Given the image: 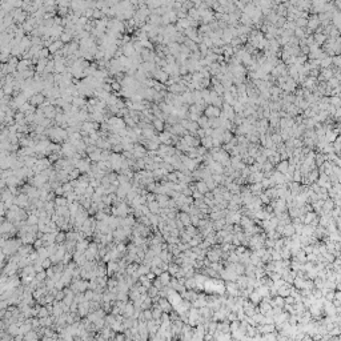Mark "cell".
I'll use <instances>...</instances> for the list:
<instances>
[{
	"instance_id": "cell-49",
	"label": "cell",
	"mask_w": 341,
	"mask_h": 341,
	"mask_svg": "<svg viewBox=\"0 0 341 341\" xmlns=\"http://www.w3.org/2000/svg\"><path fill=\"white\" fill-rule=\"evenodd\" d=\"M55 193H56V196H64V189H63V185L59 187V188H56Z\"/></svg>"
},
{
	"instance_id": "cell-6",
	"label": "cell",
	"mask_w": 341,
	"mask_h": 341,
	"mask_svg": "<svg viewBox=\"0 0 341 341\" xmlns=\"http://www.w3.org/2000/svg\"><path fill=\"white\" fill-rule=\"evenodd\" d=\"M176 219H179V220H181V223L185 225H189L191 224V213H188V212H183V211H179L177 212V216H176Z\"/></svg>"
},
{
	"instance_id": "cell-26",
	"label": "cell",
	"mask_w": 341,
	"mask_h": 341,
	"mask_svg": "<svg viewBox=\"0 0 341 341\" xmlns=\"http://www.w3.org/2000/svg\"><path fill=\"white\" fill-rule=\"evenodd\" d=\"M155 77H156L160 83H164V81H167L168 79H169V75H168L165 71H159V72H156V76H155Z\"/></svg>"
},
{
	"instance_id": "cell-40",
	"label": "cell",
	"mask_w": 341,
	"mask_h": 341,
	"mask_svg": "<svg viewBox=\"0 0 341 341\" xmlns=\"http://www.w3.org/2000/svg\"><path fill=\"white\" fill-rule=\"evenodd\" d=\"M200 216L199 214H191V224H193L195 227H197L199 223H200Z\"/></svg>"
},
{
	"instance_id": "cell-22",
	"label": "cell",
	"mask_w": 341,
	"mask_h": 341,
	"mask_svg": "<svg viewBox=\"0 0 341 341\" xmlns=\"http://www.w3.org/2000/svg\"><path fill=\"white\" fill-rule=\"evenodd\" d=\"M29 60H27V59H24V60H22V61H19V64H18V68L16 70L19 71V72H24V71H27V70H29Z\"/></svg>"
},
{
	"instance_id": "cell-39",
	"label": "cell",
	"mask_w": 341,
	"mask_h": 341,
	"mask_svg": "<svg viewBox=\"0 0 341 341\" xmlns=\"http://www.w3.org/2000/svg\"><path fill=\"white\" fill-rule=\"evenodd\" d=\"M84 296H85V298L88 301H91V300H93V296H95V291L93 289H87L85 292H84Z\"/></svg>"
},
{
	"instance_id": "cell-12",
	"label": "cell",
	"mask_w": 341,
	"mask_h": 341,
	"mask_svg": "<svg viewBox=\"0 0 341 341\" xmlns=\"http://www.w3.org/2000/svg\"><path fill=\"white\" fill-rule=\"evenodd\" d=\"M314 219H316V213L314 212H307L304 216H301V220L304 224H312L314 221Z\"/></svg>"
},
{
	"instance_id": "cell-46",
	"label": "cell",
	"mask_w": 341,
	"mask_h": 341,
	"mask_svg": "<svg viewBox=\"0 0 341 341\" xmlns=\"http://www.w3.org/2000/svg\"><path fill=\"white\" fill-rule=\"evenodd\" d=\"M45 272H47V276H48V279H52V277L55 276V269H54V266H49V268H47Z\"/></svg>"
},
{
	"instance_id": "cell-50",
	"label": "cell",
	"mask_w": 341,
	"mask_h": 341,
	"mask_svg": "<svg viewBox=\"0 0 341 341\" xmlns=\"http://www.w3.org/2000/svg\"><path fill=\"white\" fill-rule=\"evenodd\" d=\"M147 277H148V279H149V280H152V281H153V280L156 279V277H157V276H156V275L153 273V272H152V271H151V272H148V273H147Z\"/></svg>"
},
{
	"instance_id": "cell-14",
	"label": "cell",
	"mask_w": 341,
	"mask_h": 341,
	"mask_svg": "<svg viewBox=\"0 0 341 341\" xmlns=\"http://www.w3.org/2000/svg\"><path fill=\"white\" fill-rule=\"evenodd\" d=\"M139 263H136V261H133V263H129L127 265V269H125V275H129V276H132L136 271L139 269Z\"/></svg>"
},
{
	"instance_id": "cell-9",
	"label": "cell",
	"mask_w": 341,
	"mask_h": 341,
	"mask_svg": "<svg viewBox=\"0 0 341 341\" xmlns=\"http://www.w3.org/2000/svg\"><path fill=\"white\" fill-rule=\"evenodd\" d=\"M38 340H40V336L38 334V332H36L35 329L29 330V332L24 334V341H38Z\"/></svg>"
},
{
	"instance_id": "cell-45",
	"label": "cell",
	"mask_w": 341,
	"mask_h": 341,
	"mask_svg": "<svg viewBox=\"0 0 341 341\" xmlns=\"http://www.w3.org/2000/svg\"><path fill=\"white\" fill-rule=\"evenodd\" d=\"M145 197H147V203H151V201L156 200V193H153V192H148V195H147Z\"/></svg>"
},
{
	"instance_id": "cell-25",
	"label": "cell",
	"mask_w": 341,
	"mask_h": 341,
	"mask_svg": "<svg viewBox=\"0 0 341 341\" xmlns=\"http://www.w3.org/2000/svg\"><path fill=\"white\" fill-rule=\"evenodd\" d=\"M79 208H80V203H79L77 200H75V201H72V203L68 204V209L71 211V214H76L77 211H79Z\"/></svg>"
},
{
	"instance_id": "cell-52",
	"label": "cell",
	"mask_w": 341,
	"mask_h": 341,
	"mask_svg": "<svg viewBox=\"0 0 341 341\" xmlns=\"http://www.w3.org/2000/svg\"><path fill=\"white\" fill-rule=\"evenodd\" d=\"M336 298H337L338 301H341V292H338V293H336V296H334Z\"/></svg>"
},
{
	"instance_id": "cell-33",
	"label": "cell",
	"mask_w": 341,
	"mask_h": 341,
	"mask_svg": "<svg viewBox=\"0 0 341 341\" xmlns=\"http://www.w3.org/2000/svg\"><path fill=\"white\" fill-rule=\"evenodd\" d=\"M80 175H81V172L79 171L77 168H73V169L70 172V181L73 180V179H79V177H80Z\"/></svg>"
},
{
	"instance_id": "cell-48",
	"label": "cell",
	"mask_w": 341,
	"mask_h": 341,
	"mask_svg": "<svg viewBox=\"0 0 341 341\" xmlns=\"http://www.w3.org/2000/svg\"><path fill=\"white\" fill-rule=\"evenodd\" d=\"M77 309H79V302H76L75 300H73V302L70 305V311L71 312H77Z\"/></svg>"
},
{
	"instance_id": "cell-16",
	"label": "cell",
	"mask_w": 341,
	"mask_h": 341,
	"mask_svg": "<svg viewBox=\"0 0 341 341\" xmlns=\"http://www.w3.org/2000/svg\"><path fill=\"white\" fill-rule=\"evenodd\" d=\"M180 269H181V265L176 264L175 261H172V263H169V268H168V272H169V273H171L172 276H176V275L180 272Z\"/></svg>"
},
{
	"instance_id": "cell-7",
	"label": "cell",
	"mask_w": 341,
	"mask_h": 341,
	"mask_svg": "<svg viewBox=\"0 0 341 341\" xmlns=\"http://www.w3.org/2000/svg\"><path fill=\"white\" fill-rule=\"evenodd\" d=\"M45 100V95L44 93H36V95H34L32 97H31V104L32 106H41V104L44 103Z\"/></svg>"
},
{
	"instance_id": "cell-11",
	"label": "cell",
	"mask_w": 341,
	"mask_h": 341,
	"mask_svg": "<svg viewBox=\"0 0 341 341\" xmlns=\"http://www.w3.org/2000/svg\"><path fill=\"white\" fill-rule=\"evenodd\" d=\"M38 239V236H36V233H25L23 237H22V241H23V244H34L35 243V240Z\"/></svg>"
},
{
	"instance_id": "cell-43",
	"label": "cell",
	"mask_w": 341,
	"mask_h": 341,
	"mask_svg": "<svg viewBox=\"0 0 341 341\" xmlns=\"http://www.w3.org/2000/svg\"><path fill=\"white\" fill-rule=\"evenodd\" d=\"M161 263H163V260H161V257H160V256H159V255H156V256H155V257H153V259H152V263H151V266H152V265H157V266H159V265H160Z\"/></svg>"
},
{
	"instance_id": "cell-1",
	"label": "cell",
	"mask_w": 341,
	"mask_h": 341,
	"mask_svg": "<svg viewBox=\"0 0 341 341\" xmlns=\"http://www.w3.org/2000/svg\"><path fill=\"white\" fill-rule=\"evenodd\" d=\"M15 204H18L19 207H22V208H27L29 205V203H31V199L29 196L27 195V193H20V195H18L16 197H15Z\"/></svg>"
},
{
	"instance_id": "cell-17",
	"label": "cell",
	"mask_w": 341,
	"mask_h": 341,
	"mask_svg": "<svg viewBox=\"0 0 341 341\" xmlns=\"http://www.w3.org/2000/svg\"><path fill=\"white\" fill-rule=\"evenodd\" d=\"M261 298H263V296H261L257 291H253V292H252L251 295H249V300L253 302L255 305H257V304L261 302Z\"/></svg>"
},
{
	"instance_id": "cell-37",
	"label": "cell",
	"mask_w": 341,
	"mask_h": 341,
	"mask_svg": "<svg viewBox=\"0 0 341 341\" xmlns=\"http://www.w3.org/2000/svg\"><path fill=\"white\" fill-rule=\"evenodd\" d=\"M259 197H260V200H261V203H263V204H266V205H268V204L271 203V197L266 195L265 192L264 193H260Z\"/></svg>"
},
{
	"instance_id": "cell-15",
	"label": "cell",
	"mask_w": 341,
	"mask_h": 341,
	"mask_svg": "<svg viewBox=\"0 0 341 341\" xmlns=\"http://www.w3.org/2000/svg\"><path fill=\"white\" fill-rule=\"evenodd\" d=\"M196 189H197L199 192H201L203 195H204V193H207V192L209 191V188H208L207 183L204 181V180H197V181H196Z\"/></svg>"
},
{
	"instance_id": "cell-8",
	"label": "cell",
	"mask_w": 341,
	"mask_h": 341,
	"mask_svg": "<svg viewBox=\"0 0 341 341\" xmlns=\"http://www.w3.org/2000/svg\"><path fill=\"white\" fill-rule=\"evenodd\" d=\"M101 152H103V149L101 148H97L93 151V152H91L90 155H88V157H90V159L92 160V163H97V161H100L101 160Z\"/></svg>"
},
{
	"instance_id": "cell-4",
	"label": "cell",
	"mask_w": 341,
	"mask_h": 341,
	"mask_svg": "<svg viewBox=\"0 0 341 341\" xmlns=\"http://www.w3.org/2000/svg\"><path fill=\"white\" fill-rule=\"evenodd\" d=\"M34 249H35V248H34V244H23V245L19 246L18 253L22 256V257H24V256H28Z\"/></svg>"
},
{
	"instance_id": "cell-2",
	"label": "cell",
	"mask_w": 341,
	"mask_h": 341,
	"mask_svg": "<svg viewBox=\"0 0 341 341\" xmlns=\"http://www.w3.org/2000/svg\"><path fill=\"white\" fill-rule=\"evenodd\" d=\"M112 233H113V237H115V241H116V243H120V241H125V243H127L128 241V236H127V233H125V230H124L123 227L116 228Z\"/></svg>"
},
{
	"instance_id": "cell-24",
	"label": "cell",
	"mask_w": 341,
	"mask_h": 341,
	"mask_svg": "<svg viewBox=\"0 0 341 341\" xmlns=\"http://www.w3.org/2000/svg\"><path fill=\"white\" fill-rule=\"evenodd\" d=\"M152 307H153V300H152L151 296H147L144 301L141 302V309H151Z\"/></svg>"
},
{
	"instance_id": "cell-36",
	"label": "cell",
	"mask_w": 341,
	"mask_h": 341,
	"mask_svg": "<svg viewBox=\"0 0 341 341\" xmlns=\"http://www.w3.org/2000/svg\"><path fill=\"white\" fill-rule=\"evenodd\" d=\"M93 193H95V188L90 185V187L85 188V191H84V196L88 197V199H91V197L93 196Z\"/></svg>"
},
{
	"instance_id": "cell-29",
	"label": "cell",
	"mask_w": 341,
	"mask_h": 341,
	"mask_svg": "<svg viewBox=\"0 0 341 341\" xmlns=\"http://www.w3.org/2000/svg\"><path fill=\"white\" fill-rule=\"evenodd\" d=\"M39 221H40V219H39L38 214L29 213V216H28V219H27V224L34 225V224H39Z\"/></svg>"
},
{
	"instance_id": "cell-18",
	"label": "cell",
	"mask_w": 341,
	"mask_h": 341,
	"mask_svg": "<svg viewBox=\"0 0 341 341\" xmlns=\"http://www.w3.org/2000/svg\"><path fill=\"white\" fill-rule=\"evenodd\" d=\"M159 139L161 141V144H167V145H171V132H161V135L159 136Z\"/></svg>"
},
{
	"instance_id": "cell-23",
	"label": "cell",
	"mask_w": 341,
	"mask_h": 341,
	"mask_svg": "<svg viewBox=\"0 0 341 341\" xmlns=\"http://www.w3.org/2000/svg\"><path fill=\"white\" fill-rule=\"evenodd\" d=\"M148 208H149V211L152 212V213H159L160 212V204H159V201L157 200H153V201H151V203H148Z\"/></svg>"
},
{
	"instance_id": "cell-10",
	"label": "cell",
	"mask_w": 341,
	"mask_h": 341,
	"mask_svg": "<svg viewBox=\"0 0 341 341\" xmlns=\"http://www.w3.org/2000/svg\"><path fill=\"white\" fill-rule=\"evenodd\" d=\"M296 233V228H295V225L293 224H285V227H284V232H282V235L285 236V237H292L293 235Z\"/></svg>"
},
{
	"instance_id": "cell-20",
	"label": "cell",
	"mask_w": 341,
	"mask_h": 341,
	"mask_svg": "<svg viewBox=\"0 0 341 341\" xmlns=\"http://www.w3.org/2000/svg\"><path fill=\"white\" fill-rule=\"evenodd\" d=\"M55 203H56V207H68V204H70L65 196H56Z\"/></svg>"
},
{
	"instance_id": "cell-28",
	"label": "cell",
	"mask_w": 341,
	"mask_h": 341,
	"mask_svg": "<svg viewBox=\"0 0 341 341\" xmlns=\"http://www.w3.org/2000/svg\"><path fill=\"white\" fill-rule=\"evenodd\" d=\"M108 217H109V213L104 212V211H97L96 214H95V219L97 220V221H104V220H107Z\"/></svg>"
},
{
	"instance_id": "cell-3",
	"label": "cell",
	"mask_w": 341,
	"mask_h": 341,
	"mask_svg": "<svg viewBox=\"0 0 341 341\" xmlns=\"http://www.w3.org/2000/svg\"><path fill=\"white\" fill-rule=\"evenodd\" d=\"M132 152H133L136 159H143V157L148 156V149H147V147L139 145V144H135V148H133Z\"/></svg>"
},
{
	"instance_id": "cell-38",
	"label": "cell",
	"mask_w": 341,
	"mask_h": 341,
	"mask_svg": "<svg viewBox=\"0 0 341 341\" xmlns=\"http://www.w3.org/2000/svg\"><path fill=\"white\" fill-rule=\"evenodd\" d=\"M159 289H157V288L155 287V285H152L149 289H148V296H151V297H156V296H159Z\"/></svg>"
},
{
	"instance_id": "cell-27",
	"label": "cell",
	"mask_w": 341,
	"mask_h": 341,
	"mask_svg": "<svg viewBox=\"0 0 341 341\" xmlns=\"http://www.w3.org/2000/svg\"><path fill=\"white\" fill-rule=\"evenodd\" d=\"M65 240H67V232L59 230L56 235V244H63V243H65Z\"/></svg>"
},
{
	"instance_id": "cell-13",
	"label": "cell",
	"mask_w": 341,
	"mask_h": 341,
	"mask_svg": "<svg viewBox=\"0 0 341 341\" xmlns=\"http://www.w3.org/2000/svg\"><path fill=\"white\" fill-rule=\"evenodd\" d=\"M159 279H160V281L163 282V285H169L171 279H172V275H171L168 271H164V272H163V273L159 276Z\"/></svg>"
},
{
	"instance_id": "cell-30",
	"label": "cell",
	"mask_w": 341,
	"mask_h": 341,
	"mask_svg": "<svg viewBox=\"0 0 341 341\" xmlns=\"http://www.w3.org/2000/svg\"><path fill=\"white\" fill-rule=\"evenodd\" d=\"M153 128L157 129V131H164V121H163V119H155L153 120Z\"/></svg>"
},
{
	"instance_id": "cell-34",
	"label": "cell",
	"mask_w": 341,
	"mask_h": 341,
	"mask_svg": "<svg viewBox=\"0 0 341 341\" xmlns=\"http://www.w3.org/2000/svg\"><path fill=\"white\" fill-rule=\"evenodd\" d=\"M201 143H203V147H205V148H211V147L213 145V139L204 137V139H201Z\"/></svg>"
},
{
	"instance_id": "cell-51",
	"label": "cell",
	"mask_w": 341,
	"mask_h": 341,
	"mask_svg": "<svg viewBox=\"0 0 341 341\" xmlns=\"http://www.w3.org/2000/svg\"><path fill=\"white\" fill-rule=\"evenodd\" d=\"M324 207H325V209H330L332 208V201H327L324 204Z\"/></svg>"
},
{
	"instance_id": "cell-47",
	"label": "cell",
	"mask_w": 341,
	"mask_h": 341,
	"mask_svg": "<svg viewBox=\"0 0 341 341\" xmlns=\"http://www.w3.org/2000/svg\"><path fill=\"white\" fill-rule=\"evenodd\" d=\"M219 109H216V108H208V111H207V115H214V116H219Z\"/></svg>"
},
{
	"instance_id": "cell-44",
	"label": "cell",
	"mask_w": 341,
	"mask_h": 341,
	"mask_svg": "<svg viewBox=\"0 0 341 341\" xmlns=\"http://www.w3.org/2000/svg\"><path fill=\"white\" fill-rule=\"evenodd\" d=\"M52 265H54V263H52V260H51L49 257H47V259L43 260V266H44V269L49 268V266H52Z\"/></svg>"
},
{
	"instance_id": "cell-19",
	"label": "cell",
	"mask_w": 341,
	"mask_h": 341,
	"mask_svg": "<svg viewBox=\"0 0 341 341\" xmlns=\"http://www.w3.org/2000/svg\"><path fill=\"white\" fill-rule=\"evenodd\" d=\"M276 167H277V171L285 175L287 172H288V168H289V163H288V160H282V161H280Z\"/></svg>"
},
{
	"instance_id": "cell-21",
	"label": "cell",
	"mask_w": 341,
	"mask_h": 341,
	"mask_svg": "<svg viewBox=\"0 0 341 341\" xmlns=\"http://www.w3.org/2000/svg\"><path fill=\"white\" fill-rule=\"evenodd\" d=\"M61 47H63V41H55V43L49 44L48 49H49V52H51V54H57V52L60 51V48H61Z\"/></svg>"
},
{
	"instance_id": "cell-31",
	"label": "cell",
	"mask_w": 341,
	"mask_h": 341,
	"mask_svg": "<svg viewBox=\"0 0 341 341\" xmlns=\"http://www.w3.org/2000/svg\"><path fill=\"white\" fill-rule=\"evenodd\" d=\"M47 316H49L48 308H47L45 305H41V307H40V311H39V314H38V317L43 318V317H47Z\"/></svg>"
},
{
	"instance_id": "cell-42",
	"label": "cell",
	"mask_w": 341,
	"mask_h": 341,
	"mask_svg": "<svg viewBox=\"0 0 341 341\" xmlns=\"http://www.w3.org/2000/svg\"><path fill=\"white\" fill-rule=\"evenodd\" d=\"M41 246H44V240L43 239H36L35 243H34V248L35 249H39Z\"/></svg>"
},
{
	"instance_id": "cell-5",
	"label": "cell",
	"mask_w": 341,
	"mask_h": 341,
	"mask_svg": "<svg viewBox=\"0 0 341 341\" xmlns=\"http://www.w3.org/2000/svg\"><path fill=\"white\" fill-rule=\"evenodd\" d=\"M133 312H135V305H133V301H128L127 304H125V307L123 309V316L124 317H132L133 316Z\"/></svg>"
},
{
	"instance_id": "cell-35",
	"label": "cell",
	"mask_w": 341,
	"mask_h": 341,
	"mask_svg": "<svg viewBox=\"0 0 341 341\" xmlns=\"http://www.w3.org/2000/svg\"><path fill=\"white\" fill-rule=\"evenodd\" d=\"M63 189H64V193H67V192L75 191V188L71 184V181H65V183H63Z\"/></svg>"
},
{
	"instance_id": "cell-41",
	"label": "cell",
	"mask_w": 341,
	"mask_h": 341,
	"mask_svg": "<svg viewBox=\"0 0 341 341\" xmlns=\"http://www.w3.org/2000/svg\"><path fill=\"white\" fill-rule=\"evenodd\" d=\"M151 271L153 272V273H155L157 277H159V276L163 273V272H164V271H163V269L160 268V266H157V265H152V266H151Z\"/></svg>"
},
{
	"instance_id": "cell-32",
	"label": "cell",
	"mask_w": 341,
	"mask_h": 341,
	"mask_svg": "<svg viewBox=\"0 0 341 341\" xmlns=\"http://www.w3.org/2000/svg\"><path fill=\"white\" fill-rule=\"evenodd\" d=\"M137 271H139V273H140V275H147V273H148V272H151V265L140 264Z\"/></svg>"
}]
</instances>
